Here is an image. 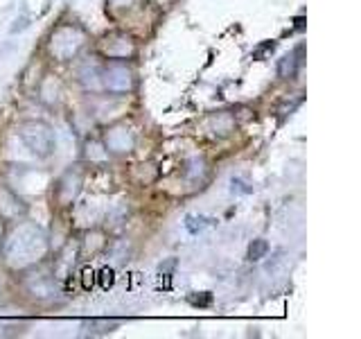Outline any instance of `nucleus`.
<instances>
[{"label":"nucleus","mask_w":361,"mask_h":339,"mask_svg":"<svg viewBox=\"0 0 361 339\" xmlns=\"http://www.w3.org/2000/svg\"><path fill=\"white\" fill-rule=\"evenodd\" d=\"M190 303L197 305V308H208V305H212V294L199 292V297H190Z\"/></svg>","instance_id":"9b49d317"},{"label":"nucleus","mask_w":361,"mask_h":339,"mask_svg":"<svg viewBox=\"0 0 361 339\" xmlns=\"http://www.w3.org/2000/svg\"><path fill=\"white\" fill-rule=\"evenodd\" d=\"M212 224H214V220L212 218H206V215H188L185 222H183L185 231L190 235H199L201 231H206L208 226H212Z\"/></svg>","instance_id":"0eeeda50"},{"label":"nucleus","mask_w":361,"mask_h":339,"mask_svg":"<svg viewBox=\"0 0 361 339\" xmlns=\"http://www.w3.org/2000/svg\"><path fill=\"white\" fill-rule=\"evenodd\" d=\"M231 190L235 192V195H251V192H253V186L248 184V181H244L242 177H233V181H231Z\"/></svg>","instance_id":"9d476101"},{"label":"nucleus","mask_w":361,"mask_h":339,"mask_svg":"<svg viewBox=\"0 0 361 339\" xmlns=\"http://www.w3.org/2000/svg\"><path fill=\"white\" fill-rule=\"evenodd\" d=\"M48 251V237L34 224H20L5 244V258L11 267H27Z\"/></svg>","instance_id":"f257e3e1"},{"label":"nucleus","mask_w":361,"mask_h":339,"mask_svg":"<svg viewBox=\"0 0 361 339\" xmlns=\"http://www.w3.org/2000/svg\"><path fill=\"white\" fill-rule=\"evenodd\" d=\"M302 52H305V45L298 43L296 48H293V52L285 54L282 59L278 61V75L282 79H291V77H296V73L300 71V66H302Z\"/></svg>","instance_id":"423d86ee"},{"label":"nucleus","mask_w":361,"mask_h":339,"mask_svg":"<svg viewBox=\"0 0 361 339\" xmlns=\"http://www.w3.org/2000/svg\"><path fill=\"white\" fill-rule=\"evenodd\" d=\"M79 32L75 25H68V28H61V30H56V34H52V43H50V50L52 54H56L59 59H71L73 54H77V50L82 48V43L79 41H73L75 37H79Z\"/></svg>","instance_id":"20e7f679"},{"label":"nucleus","mask_w":361,"mask_h":339,"mask_svg":"<svg viewBox=\"0 0 361 339\" xmlns=\"http://www.w3.org/2000/svg\"><path fill=\"white\" fill-rule=\"evenodd\" d=\"M106 145L113 152H129L135 145V136L129 127L120 124V127H113L111 131H106Z\"/></svg>","instance_id":"39448f33"},{"label":"nucleus","mask_w":361,"mask_h":339,"mask_svg":"<svg viewBox=\"0 0 361 339\" xmlns=\"http://www.w3.org/2000/svg\"><path fill=\"white\" fill-rule=\"evenodd\" d=\"M99 79H102V84H104V88L111 90V93H129V90L135 86L133 71L124 64H109L104 71L99 73Z\"/></svg>","instance_id":"7ed1b4c3"},{"label":"nucleus","mask_w":361,"mask_h":339,"mask_svg":"<svg viewBox=\"0 0 361 339\" xmlns=\"http://www.w3.org/2000/svg\"><path fill=\"white\" fill-rule=\"evenodd\" d=\"M30 292L34 294V297H52V294H56V285L50 280V278H39L37 282H30Z\"/></svg>","instance_id":"1a4fd4ad"},{"label":"nucleus","mask_w":361,"mask_h":339,"mask_svg":"<svg viewBox=\"0 0 361 339\" xmlns=\"http://www.w3.org/2000/svg\"><path fill=\"white\" fill-rule=\"evenodd\" d=\"M269 254V242L264 237H257L251 244H248V251H246V260H251V263H257V260L267 258Z\"/></svg>","instance_id":"6e6552de"},{"label":"nucleus","mask_w":361,"mask_h":339,"mask_svg":"<svg viewBox=\"0 0 361 339\" xmlns=\"http://www.w3.org/2000/svg\"><path fill=\"white\" fill-rule=\"evenodd\" d=\"M18 133H20L23 143L27 145V150L32 154H37L39 158H48L56 150V136H54L52 127L41 120L23 122L18 127Z\"/></svg>","instance_id":"f03ea898"}]
</instances>
